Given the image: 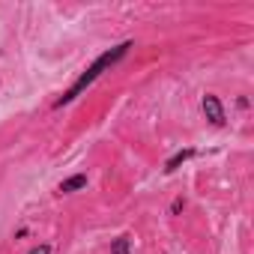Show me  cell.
<instances>
[{
    "mask_svg": "<svg viewBox=\"0 0 254 254\" xmlns=\"http://www.w3.org/2000/svg\"><path fill=\"white\" fill-rule=\"evenodd\" d=\"M81 189H87V174H75V177L63 180L57 191H60V194H72V191H81Z\"/></svg>",
    "mask_w": 254,
    "mask_h": 254,
    "instance_id": "277c9868",
    "label": "cell"
},
{
    "mask_svg": "<svg viewBox=\"0 0 254 254\" xmlns=\"http://www.w3.org/2000/svg\"><path fill=\"white\" fill-rule=\"evenodd\" d=\"M194 156H197V150H191V147H186V150H180V153H174V156H171V159L165 162V171H168V174H174V171H177L180 165H186V162H189V159H194Z\"/></svg>",
    "mask_w": 254,
    "mask_h": 254,
    "instance_id": "3957f363",
    "label": "cell"
},
{
    "mask_svg": "<svg viewBox=\"0 0 254 254\" xmlns=\"http://www.w3.org/2000/svg\"><path fill=\"white\" fill-rule=\"evenodd\" d=\"M111 254H132V239L129 236H117L111 242Z\"/></svg>",
    "mask_w": 254,
    "mask_h": 254,
    "instance_id": "5b68a950",
    "label": "cell"
},
{
    "mask_svg": "<svg viewBox=\"0 0 254 254\" xmlns=\"http://www.w3.org/2000/svg\"><path fill=\"white\" fill-rule=\"evenodd\" d=\"M129 48H132V39H126V42L114 45L111 51L99 54V57H96V60H93V63H90V66H87V69H84L81 75H78V81H75V84H72V87H69V90H66V93H63L60 99H54V108H63V105L75 102V99H78V96H81V93H84V90H87V87H90V84H93V81H96V78H99V75H102L105 69L117 66V63H120V60H123L126 54H129Z\"/></svg>",
    "mask_w": 254,
    "mask_h": 254,
    "instance_id": "6da1fadb",
    "label": "cell"
},
{
    "mask_svg": "<svg viewBox=\"0 0 254 254\" xmlns=\"http://www.w3.org/2000/svg\"><path fill=\"white\" fill-rule=\"evenodd\" d=\"M27 254H51V245H45V242H42V245H36V248H30Z\"/></svg>",
    "mask_w": 254,
    "mask_h": 254,
    "instance_id": "52a82bcc",
    "label": "cell"
},
{
    "mask_svg": "<svg viewBox=\"0 0 254 254\" xmlns=\"http://www.w3.org/2000/svg\"><path fill=\"white\" fill-rule=\"evenodd\" d=\"M200 108H203V117H206L212 126H224V123H227L224 105H221V99H218L215 93H206V96L200 99Z\"/></svg>",
    "mask_w": 254,
    "mask_h": 254,
    "instance_id": "7a4b0ae2",
    "label": "cell"
},
{
    "mask_svg": "<svg viewBox=\"0 0 254 254\" xmlns=\"http://www.w3.org/2000/svg\"><path fill=\"white\" fill-rule=\"evenodd\" d=\"M183 209H186V200H183V197H177V200L171 203V215H177V212H183Z\"/></svg>",
    "mask_w": 254,
    "mask_h": 254,
    "instance_id": "8992f818",
    "label": "cell"
}]
</instances>
